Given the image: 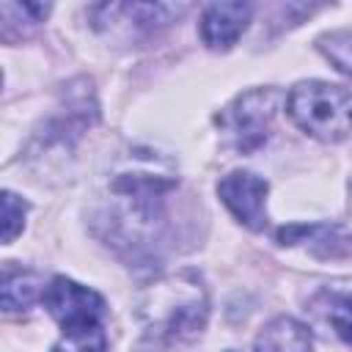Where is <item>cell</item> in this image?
I'll use <instances>...</instances> for the list:
<instances>
[{
  "instance_id": "obj_1",
  "label": "cell",
  "mask_w": 352,
  "mask_h": 352,
  "mask_svg": "<svg viewBox=\"0 0 352 352\" xmlns=\"http://www.w3.org/2000/svg\"><path fill=\"white\" fill-rule=\"evenodd\" d=\"M146 336L157 346H170L195 338L209 316L206 289L192 275H179L157 283L140 302Z\"/></svg>"
},
{
  "instance_id": "obj_2",
  "label": "cell",
  "mask_w": 352,
  "mask_h": 352,
  "mask_svg": "<svg viewBox=\"0 0 352 352\" xmlns=\"http://www.w3.org/2000/svg\"><path fill=\"white\" fill-rule=\"evenodd\" d=\"M292 121L316 140H341L352 129V91L344 85L308 80L292 88L286 99Z\"/></svg>"
},
{
  "instance_id": "obj_3",
  "label": "cell",
  "mask_w": 352,
  "mask_h": 352,
  "mask_svg": "<svg viewBox=\"0 0 352 352\" xmlns=\"http://www.w3.org/2000/svg\"><path fill=\"white\" fill-rule=\"evenodd\" d=\"M278 102H280V94L275 88H256L236 96L226 107V113L220 116V124L226 126L236 151H253L267 140Z\"/></svg>"
},
{
  "instance_id": "obj_4",
  "label": "cell",
  "mask_w": 352,
  "mask_h": 352,
  "mask_svg": "<svg viewBox=\"0 0 352 352\" xmlns=\"http://www.w3.org/2000/svg\"><path fill=\"white\" fill-rule=\"evenodd\" d=\"M44 308L50 311V316L63 327H80V324H99L102 314H104V300L102 294H96L88 286L74 283L72 278H52L50 286L41 294Z\"/></svg>"
},
{
  "instance_id": "obj_5",
  "label": "cell",
  "mask_w": 352,
  "mask_h": 352,
  "mask_svg": "<svg viewBox=\"0 0 352 352\" xmlns=\"http://www.w3.org/2000/svg\"><path fill=\"white\" fill-rule=\"evenodd\" d=\"M267 182L250 170H231L217 184V195L228 206V212L253 231H261L267 226Z\"/></svg>"
},
{
  "instance_id": "obj_6",
  "label": "cell",
  "mask_w": 352,
  "mask_h": 352,
  "mask_svg": "<svg viewBox=\"0 0 352 352\" xmlns=\"http://www.w3.org/2000/svg\"><path fill=\"white\" fill-rule=\"evenodd\" d=\"M253 16L250 3H212L201 16V38L209 50H231Z\"/></svg>"
},
{
  "instance_id": "obj_7",
  "label": "cell",
  "mask_w": 352,
  "mask_h": 352,
  "mask_svg": "<svg viewBox=\"0 0 352 352\" xmlns=\"http://www.w3.org/2000/svg\"><path fill=\"white\" fill-rule=\"evenodd\" d=\"M253 349L256 352H311L314 344L302 322L292 316H278L270 324H264V330L256 336Z\"/></svg>"
},
{
  "instance_id": "obj_8",
  "label": "cell",
  "mask_w": 352,
  "mask_h": 352,
  "mask_svg": "<svg viewBox=\"0 0 352 352\" xmlns=\"http://www.w3.org/2000/svg\"><path fill=\"white\" fill-rule=\"evenodd\" d=\"M3 308L6 311H25L36 302L41 292V278L30 270H22V267H11L6 264L3 267Z\"/></svg>"
},
{
  "instance_id": "obj_9",
  "label": "cell",
  "mask_w": 352,
  "mask_h": 352,
  "mask_svg": "<svg viewBox=\"0 0 352 352\" xmlns=\"http://www.w3.org/2000/svg\"><path fill=\"white\" fill-rule=\"evenodd\" d=\"M52 352H107V338L99 324H80L63 330Z\"/></svg>"
},
{
  "instance_id": "obj_10",
  "label": "cell",
  "mask_w": 352,
  "mask_h": 352,
  "mask_svg": "<svg viewBox=\"0 0 352 352\" xmlns=\"http://www.w3.org/2000/svg\"><path fill=\"white\" fill-rule=\"evenodd\" d=\"M316 47L344 74H352V30H333L319 36Z\"/></svg>"
},
{
  "instance_id": "obj_11",
  "label": "cell",
  "mask_w": 352,
  "mask_h": 352,
  "mask_svg": "<svg viewBox=\"0 0 352 352\" xmlns=\"http://www.w3.org/2000/svg\"><path fill=\"white\" fill-rule=\"evenodd\" d=\"M25 212H28V204H25L19 195H14L11 190H6V192H3V242H6V245L14 242L16 234L22 231V226H25Z\"/></svg>"
},
{
  "instance_id": "obj_12",
  "label": "cell",
  "mask_w": 352,
  "mask_h": 352,
  "mask_svg": "<svg viewBox=\"0 0 352 352\" xmlns=\"http://www.w3.org/2000/svg\"><path fill=\"white\" fill-rule=\"evenodd\" d=\"M327 319L336 327L338 338L352 346V294H338L327 305Z\"/></svg>"
},
{
  "instance_id": "obj_13",
  "label": "cell",
  "mask_w": 352,
  "mask_h": 352,
  "mask_svg": "<svg viewBox=\"0 0 352 352\" xmlns=\"http://www.w3.org/2000/svg\"><path fill=\"white\" fill-rule=\"evenodd\" d=\"M228 352H236V349H228Z\"/></svg>"
}]
</instances>
